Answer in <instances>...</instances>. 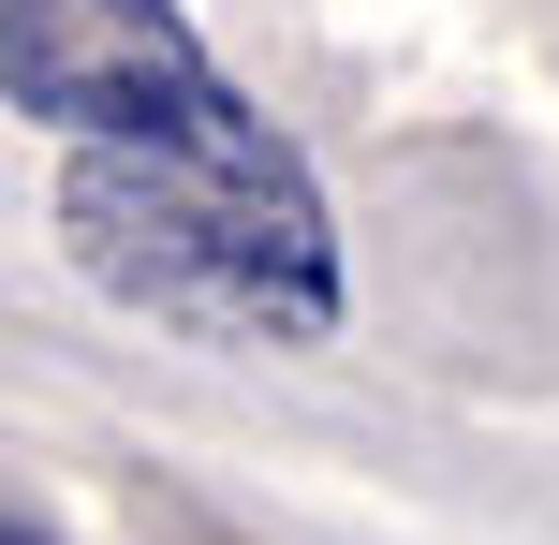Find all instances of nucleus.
<instances>
[{
  "instance_id": "nucleus-1",
  "label": "nucleus",
  "mask_w": 559,
  "mask_h": 545,
  "mask_svg": "<svg viewBox=\"0 0 559 545\" xmlns=\"http://www.w3.org/2000/svg\"><path fill=\"white\" fill-rule=\"evenodd\" d=\"M59 251L118 310L222 340V354H324L354 310L324 177L295 163V133L206 147V163L192 147H74L59 163Z\"/></svg>"
},
{
  "instance_id": "nucleus-2",
  "label": "nucleus",
  "mask_w": 559,
  "mask_h": 545,
  "mask_svg": "<svg viewBox=\"0 0 559 545\" xmlns=\"http://www.w3.org/2000/svg\"><path fill=\"white\" fill-rule=\"evenodd\" d=\"M0 104L59 147H251L280 118L206 59L177 0H0Z\"/></svg>"
},
{
  "instance_id": "nucleus-3",
  "label": "nucleus",
  "mask_w": 559,
  "mask_h": 545,
  "mask_svg": "<svg viewBox=\"0 0 559 545\" xmlns=\"http://www.w3.org/2000/svg\"><path fill=\"white\" fill-rule=\"evenodd\" d=\"M0 545H59V531H45V517H15V501H0Z\"/></svg>"
}]
</instances>
